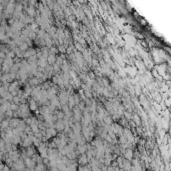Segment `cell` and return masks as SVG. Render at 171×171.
<instances>
[{
  "label": "cell",
  "mask_w": 171,
  "mask_h": 171,
  "mask_svg": "<svg viewBox=\"0 0 171 171\" xmlns=\"http://www.w3.org/2000/svg\"><path fill=\"white\" fill-rule=\"evenodd\" d=\"M71 95L69 93V92L67 91V90H61L60 92L58 93V100H59V102H60V105L61 106H63V105H66L67 104V102H68V97Z\"/></svg>",
  "instance_id": "cell-1"
},
{
  "label": "cell",
  "mask_w": 171,
  "mask_h": 171,
  "mask_svg": "<svg viewBox=\"0 0 171 171\" xmlns=\"http://www.w3.org/2000/svg\"><path fill=\"white\" fill-rule=\"evenodd\" d=\"M57 135V131L55 128H47L45 130V138L46 140L47 139H50L51 137H54Z\"/></svg>",
  "instance_id": "cell-2"
},
{
  "label": "cell",
  "mask_w": 171,
  "mask_h": 171,
  "mask_svg": "<svg viewBox=\"0 0 171 171\" xmlns=\"http://www.w3.org/2000/svg\"><path fill=\"white\" fill-rule=\"evenodd\" d=\"M64 127H65V125H64V123H63L62 119H57L56 121H55L54 128L56 129V131L61 132V131H63V130H64Z\"/></svg>",
  "instance_id": "cell-3"
},
{
  "label": "cell",
  "mask_w": 171,
  "mask_h": 171,
  "mask_svg": "<svg viewBox=\"0 0 171 171\" xmlns=\"http://www.w3.org/2000/svg\"><path fill=\"white\" fill-rule=\"evenodd\" d=\"M49 103H50V105L51 106H53V107H55V108H59L61 105H60V102H59V100H58V97L57 96H55V97H53L52 99H50L49 100Z\"/></svg>",
  "instance_id": "cell-4"
},
{
  "label": "cell",
  "mask_w": 171,
  "mask_h": 171,
  "mask_svg": "<svg viewBox=\"0 0 171 171\" xmlns=\"http://www.w3.org/2000/svg\"><path fill=\"white\" fill-rule=\"evenodd\" d=\"M124 157L126 158V160L131 161L133 159V151L132 149H126L124 152Z\"/></svg>",
  "instance_id": "cell-5"
},
{
  "label": "cell",
  "mask_w": 171,
  "mask_h": 171,
  "mask_svg": "<svg viewBox=\"0 0 171 171\" xmlns=\"http://www.w3.org/2000/svg\"><path fill=\"white\" fill-rule=\"evenodd\" d=\"M46 61L48 63V65L52 66L53 64H55V61H56V55L49 54V55H48V57H47V59H46Z\"/></svg>",
  "instance_id": "cell-6"
},
{
  "label": "cell",
  "mask_w": 171,
  "mask_h": 171,
  "mask_svg": "<svg viewBox=\"0 0 171 171\" xmlns=\"http://www.w3.org/2000/svg\"><path fill=\"white\" fill-rule=\"evenodd\" d=\"M76 150H77V153H80V154H85L87 151V145H77L76 146Z\"/></svg>",
  "instance_id": "cell-7"
},
{
  "label": "cell",
  "mask_w": 171,
  "mask_h": 171,
  "mask_svg": "<svg viewBox=\"0 0 171 171\" xmlns=\"http://www.w3.org/2000/svg\"><path fill=\"white\" fill-rule=\"evenodd\" d=\"M79 164H81L82 166H85L88 164V160H87V157L85 154H81V156L79 157Z\"/></svg>",
  "instance_id": "cell-8"
},
{
  "label": "cell",
  "mask_w": 171,
  "mask_h": 171,
  "mask_svg": "<svg viewBox=\"0 0 171 171\" xmlns=\"http://www.w3.org/2000/svg\"><path fill=\"white\" fill-rule=\"evenodd\" d=\"M37 65H38L39 67L45 69L47 67L48 63H47V61L45 60V59H38V60H37Z\"/></svg>",
  "instance_id": "cell-9"
},
{
  "label": "cell",
  "mask_w": 171,
  "mask_h": 171,
  "mask_svg": "<svg viewBox=\"0 0 171 171\" xmlns=\"http://www.w3.org/2000/svg\"><path fill=\"white\" fill-rule=\"evenodd\" d=\"M67 105H68V107H69V109H70V110H72V109H73V107L75 106V102H74V99H73V94H72V95H70L69 97H68Z\"/></svg>",
  "instance_id": "cell-10"
},
{
  "label": "cell",
  "mask_w": 171,
  "mask_h": 171,
  "mask_svg": "<svg viewBox=\"0 0 171 171\" xmlns=\"http://www.w3.org/2000/svg\"><path fill=\"white\" fill-rule=\"evenodd\" d=\"M45 170H46V167L43 163H38L34 168V171H45Z\"/></svg>",
  "instance_id": "cell-11"
},
{
  "label": "cell",
  "mask_w": 171,
  "mask_h": 171,
  "mask_svg": "<svg viewBox=\"0 0 171 171\" xmlns=\"http://www.w3.org/2000/svg\"><path fill=\"white\" fill-rule=\"evenodd\" d=\"M104 124H107V125H111L112 124V118H111V116H109V115H107V116L104 117Z\"/></svg>",
  "instance_id": "cell-12"
},
{
  "label": "cell",
  "mask_w": 171,
  "mask_h": 171,
  "mask_svg": "<svg viewBox=\"0 0 171 171\" xmlns=\"http://www.w3.org/2000/svg\"><path fill=\"white\" fill-rule=\"evenodd\" d=\"M36 55V51H35V49H30L29 51H27L25 53V57H31V56H35Z\"/></svg>",
  "instance_id": "cell-13"
},
{
  "label": "cell",
  "mask_w": 171,
  "mask_h": 171,
  "mask_svg": "<svg viewBox=\"0 0 171 171\" xmlns=\"http://www.w3.org/2000/svg\"><path fill=\"white\" fill-rule=\"evenodd\" d=\"M73 99H74V102H75V106H77L78 104L80 103V101H81V99L79 97V95H78V93L77 94H73Z\"/></svg>",
  "instance_id": "cell-14"
},
{
  "label": "cell",
  "mask_w": 171,
  "mask_h": 171,
  "mask_svg": "<svg viewBox=\"0 0 171 171\" xmlns=\"http://www.w3.org/2000/svg\"><path fill=\"white\" fill-rule=\"evenodd\" d=\"M57 50H58V52H60V53H62V54L66 53V47L63 46V45H58Z\"/></svg>",
  "instance_id": "cell-15"
},
{
  "label": "cell",
  "mask_w": 171,
  "mask_h": 171,
  "mask_svg": "<svg viewBox=\"0 0 171 171\" xmlns=\"http://www.w3.org/2000/svg\"><path fill=\"white\" fill-rule=\"evenodd\" d=\"M27 13H28L29 15H30V16L32 17V16H34V15H35V13H36V12H35V9L33 8V7H29V8L27 9Z\"/></svg>",
  "instance_id": "cell-16"
},
{
  "label": "cell",
  "mask_w": 171,
  "mask_h": 171,
  "mask_svg": "<svg viewBox=\"0 0 171 171\" xmlns=\"http://www.w3.org/2000/svg\"><path fill=\"white\" fill-rule=\"evenodd\" d=\"M61 108H62V112L64 113V114H66V113H68L69 111H71L69 109V107H68V105L66 104V105H63V106H61Z\"/></svg>",
  "instance_id": "cell-17"
},
{
  "label": "cell",
  "mask_w": 171,
  "mask_h": 171,
  "mask_svg": "<svg viewBox=\"0 0 171 171\" xmlns=\"http://www.w3.org/2000/svg\"><path fill=\"white\" fill-rule=\"evenodd\" d=\"M58 52V50H57V48L56 47H54V46H52V47H50L49 48V54H56Z\"/></svg>",
  "instance_id": "cell-18"
},
{
  "label": "cell",
  "mask_w": 171,
  "mask_h": 171,
  "mask_svg": "<svg viewBox=\"0 0 171 171\" xmlns=\"http://www.w3.org/2000/svg\"><path fill=\"white\" fill-rule=\"evenodd\" d=\"M77 107L79 108L80 111H83L84 108H85V102H84V101H80V103L77 105Z\"/></svg>",
  "instance_id": "cell-19"
},
{
  "label": "cell",
  "mask_w": 171,
  "mask_h": 171,
  "mask_svg": "<svg viewBox=\"0 0 171 171\" xmlns=\"http://www.w3.org/2000/svg\"><path fill=\"white\" fill-rule=\"evenodd\" d=\"M52 68H53V72H56L58 74L59 70H60V66L57 65V64H53V65H52Z\"/></svg>",
  "instance_id": "cell-20"
},
{
  "label": "cell",
  "mask_w": 171,
  "mask_h": 171,
  "mask_svg": "<svg viewBox=\"0 0 171 171\" xmlns=\"http://www.w3.org/2000/svg\"><path fill=\"white\" fill-rule=\"evenodd\" d=\"M132 119L136 122V124H140V118L138 117V115L134 114V115H133V116H132Z\"/></svg>",
  "instance_id": "cell-21"
},
{
  "label": "cell",
  "mask_w": 171,
  "mask_h": 171,
  "mask_svg": "<svg viewBox=\"0 0 171 171\" xmlns=\"http://www.w3.org/2000/svg\"><path fill=\"white\" fill-rule=\"evenodd\" d=\"M30 108H31V110H36L37 109V105H36L34 100H32V101L30 102Z\"/></svg>",
  "instance_id": "cell-22"
},
{
  "label": "cell",
  "mask_w": 171,
  "mask_h": 171,
  "mask_svg": "<svg viewBox=\"0 0 171 171\" xmlns=\"http://www.w3.org/2000/svg\"><path fill=\"white\" fill-rule=\"evenodd\" d=\"M90 64H92L93 66H95V67H98V66H99V62H98L97 59H92Z\"/></svg>",
  "instance_id": "cell-23"
},
{
  "label": "cell",
  "mask_w": 171,
  "mask_h": 171,
  "mask_svg": "<svg viewBox=\"0 0 171 171\" xmlns=\"http://www.w3.org/2000/svg\"><path fill=\"white\" fill-rule=\"evenodd\" d=\"M39 83V80L37 79V78L35 77V78H32V79L30 80V84H32V85H37Z\"/></svg>",
  "instance_id": "cell-24"
},
{
  "label": "cell",
  "mask_w": 171,
  "mask_h": 171,
  "mask_svg": "<svg viewBox=\"0 0 171 171\" xmlns=\"http://www.w3.org/2000/svg\"><path fill=\"white\" fill-rule=\"evenodd\" d=\"M135 93L137 95L141 94V87L139 86V85H137V86H135Z\"/></svg>",
  "instance_id": "cell-25"
},
{
  "label": "cell",
  "mask_w": 171,
  "mask_h": 171,
  "mask_svg": "<svg viewBox=\"0 0 171 171\" xmlns=\"http://www.w3.org/2000/svg\"><path fill=\"white\" fill-rule=\"evenodd\" d=\"M30 144H31V139L30 138L26 139L24 141V146H30Z\"/></svg>",
  "instance_id": "cell-26"
},
{
  "label": "cell",
  "mask_w": 171,
  "mask_h": 171,
  "mask_svg": "<svg viewBox=\"0 0 171 171\" xmlns=\"http://www.w3.org/2000/svg\"><path fill=\"white\" fill-rule=\"evenodd\" d=\"M20 48L22 50H26L28 48V45H27V43H22L21 45H20Z\"/></svg>",
  "instance_id": "cell-27"
},
{
  "label": "cell",
  "mask_w": 171,
  "mask_h": 171,
  "mask_svg": "<svg viewBox=\"0 0 171 171\" xmlns=\"http://www.w3.org/2000/svg\"><path fill=\"white\" fill-rule=\"evenodd\" d=\"M71 26H72V27H73L74 29H75V28H77V27H78V23H77V22H75L74 20H72V21H71Z\"/></svg>",
  "instance_id": "cell-28"
},
{
  "label": "cell",
  "mask_w": 171,
  "mask_h": 171,
  "mask_svg": "<svg viewBox=\"0 0 171 171\" xmlns=\"http://www.w3.org/2000/svg\"><path fill=\"white\" fill-rule=\"evenodd\" d=\"M29 37H30V38H32V39H35V37H36V33H35V32H33V31H31L30 33H29Z\"/></svg>",
  "instance_id": "cell-29"
},
{
  "label": "cell",
  "mask_w": 171,
  "mask_h": 171,
  "mask_svg": "<svg viewBox=\"0 0 171 171\" xmlns=\"http://www.w3.org/2000/svg\"><path fill=\"white\" fill-rule=\"evenodd\" d=\"M82 169H83V171H91V168H90V167H89L88 165L82 166Z\"/></svg>",
  "instance_id": "cell-30"
},
{
  "label": "cell",
  "mask_w": 171,
  "mask_h": 171,
  "mask_svg": "<svg viewBox=\"0 0 171 171\" xmlns=\"http://www.w3.org/2000/svg\"><path fill=\"white\" fill-rule=\"evenodd\" d=\"M27 155H28V156H31V155H33V150L31 149V148H29V149H28V152H27Z\"/></svg>",
  "instance_id": "cell-31"
},
{
  "label": "cell",
  "mask_w": 171,
  "mask_h": 171,
  "mask_svg": "<svg viewBox=\"0 0 171 171\" xmlns=\"http://www.w3.org/2000/svg\"><path fill=\"white\" fill-rule=\"evenodd\" d=\"M26 123L31 124V118H28V119H26Z\"/></svg>",
  "instance_id": "cell-32"
},
{
  "label": "cell",
  "mask_w": 171,
  "mask_h": 171,
  "mask_svg": "<svg viewBox=\"0 0 171 171\" xmlns=\"http://www.w3.org/2000/svg\"><path fill=\"white\" fill-rule=\"evenodd\" d=\"M26 171H30V170H29V169H27V170H26Z\"/></svg>",
  "instance_id": "cell-33"
}]
</instances>
